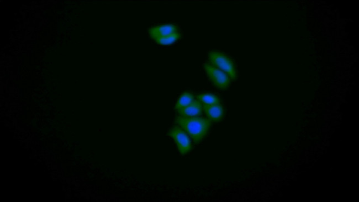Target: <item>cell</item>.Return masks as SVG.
Segmentation results:
<instances>
[{
  "instance_id": "5b68a950",
  "label": "cell",
  "mask_w": 359,
  "mask_h": 202,
  "mask_svg": "<svg viewBox=\"0 0 359 202\" xmlns=\"http://www.w3.org/2000/svg\"><path fill=\"white\" fill-rule=\"evenodd\" d=\"M202 110L211 122H219L223 119L224 116V109L220 103L213 105H202Z\"/></svg>"
},
{
  "instance_id": "3957f363",
  "label": "cell",
  "mask_w": 359,
  "mask_h": 202,
  "mask_svg": "<svg viewBox=\"0 0 359 202\" xmlns=\"http://www.w3.org/2000/svg\"><path fill=\"white\" fill-rule=\"evenodd\" d=\"M204 69L210 81L216 87L222 90L228 88L230 78L227 74L210 63H205Z\"/></svg>"
},
{
  "instance_id": "7a4b0ae2",
  "label": "cell",
  "mask_w": 359,
  "mask_h": 202,
  "mask_svg": "<svg viewBox=\"0 0 359 202\" xmlns=\"http://www.w3.org/2000/svg\"><path fill=\"white\" fill-rule=\"evenodd\" d=\"M209 59L211 64L227 74L230 79L237 78L235 64L227 55L220 51L212 50L209 53Z\"/></svg>"
},
{
  "instance_id": "30bf717a",
  "label": "cell",
  "mask_w": 359,
  "mask_h": 202,
  "mask_svg": "<svg viewBox=\"0 0 359 202\" xmlns=\"http://www.w3.org/2000/svg\"><path fill=\"white\" fill-rule=\"evenodd\" d=\"M180 35L179 33L177 32L176 34L169 35L167 36L157 38V39H153L156 43L160 45H171L176 42L180 39Z\"/></svg>"
},
{
  "instance_id": "9c48e42d",
  "label": "cell",
  "mask_w": 359,
  "mask_h": 202,
  "mask_svg": "<svg viewBox=\"0 0 359 202\" xmlns=\"http://www.w3.org/2000/svg\"><path fill=\"white\" fill-rule=\"evenodd\" d=\"M197 100L202 105L209 106L220 104V100L218 96L211 93H202L196 96Z\"/></svg>"
},
{
  "instance_id": "52a82bcc",
  "label": "cell",
  "mask_w": 359,
  "mask_h": 202,
  "mask_svg": "<svg viewBox=\"0 0 359 202\" xmlns=\"http://www.w3.org/2000/svg\"><path fill=\"white\" fill-rule=\"evenodd\" d=\"M202 105L195 100L190 105L177 112L180 116L190 117L202 115Z\"/></svg>"
},
{
  "instance_id": "ba28073f",
  "label": "cell",
  "mask_w": 359,
  "mask_h": 202,
  "mask_svg": "<svg viewBox=\"0 0 359 202\" xmlns=\"http://www.w3.org/2000/svg\"><path fill=\"white\" fill-rule=\"evenodd\" d=\"M195 100V96L192 93L189 92H183L178 98L176 106H175V109L177 111L180 110L190 105Z\"/></svg>"
},
{
  "instance_id": "6da1fadb",
  "label": "cell",
  "mask_w": 359,
  "mask_h": 202,
  "mask_svg": "<svg viewBox=\"0 0 359 202\" xmlns=\"http://www.w3.org/2000/svg\"><path fill=\"white\" fill-rule=\"evenodd\" d=\"M176 123L198 144L204 139L211 127V121L205 117L179 116Z\"/></svg>"
},
{
  "instance_id": "8992f818",
  "label": "cell",
  "mask_w": 359,
  "mask_h": 202,
  "mask_svg": "<svg viewBox=\"0 0 359 202\" xmlns=\"http://www.w3.org/2000/svg\"><path fill=\"white\" fill-rule=\"evenodd\" d=\"M149 35L153 39L171 35L178 32V27L173 24L162 25L150 28Z\"/></svg>"
},
{
  "instance_id": "277c9868",
  "label": "cell",
  "mask_w": 359,
  "mask_h": 202,
  "mask_svg": "<svg viewBox=\"0 0 359 202\" xmlns=\"http://www.w3.org/2000/svg\"><path fill=\"white\" fill-rule=\"evenodd\" d=\"M169 135L174 140L180 153L185 155L192 149V143L189 135L179 126H174L169 131Z\"/></svg>"
}]
</instances>
